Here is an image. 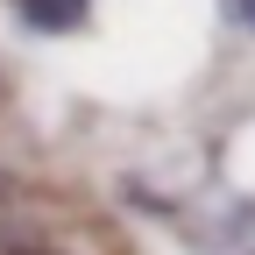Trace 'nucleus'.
<instances>
[{
  "mask_svg": "<svg viewBox=\"0 0 255 255\" xmlns=\"http://www.w3.org/2000/svg\"><path fill=\"white\" fill-rule=\"evenodd\" d=\"M7 14L28 36H78L92 21V0H7Z\"/></svg>",
  "mask_w": 255,
  "mask_h": 255,
  "instance_id": "1",
  "label": "nucleus"
},
{
  "mask_svg": "<svg viewBox=\"0 0 255 255\" xmlns=\"http://www.w3.org/2000/svg\"><path fill=\"white\" fill-rule=\"evenodd\" d=\"M220 21L241 28V36H255V0H220Z\"/></svg>",
  "mask_w": 255,
  "mask_h": 255,
  "instance_id": "2",
  "label": "nucleus"
}]
</instances>
